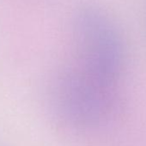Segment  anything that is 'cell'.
Masks as SVG:
<instances>
[{
    "label": "cell",
    "mask_w": 146,
    "mask_h": 146,
    "mask_svg": "<svg viewBox=\"0 0 146 146\" xmlns=\"http://www.w3.org/2000/svg\"><path fill=\"white\" fill-rule=\"evenodd\" d=\"M121 38L101 9L85 6L73 23V55L58 84L59 108L73 125L92 126L112 113L123 69Z\"/></svg>",
    "instance_id": "1"
}]
</instances>
